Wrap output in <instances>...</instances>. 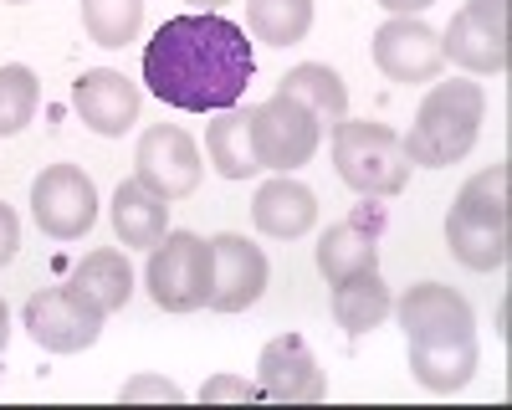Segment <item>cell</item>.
<instances>
[{
    "instance_id": "cell-11",
    "label": "cell",
    "mask_w": 512,
    "mask_h": 410,
    "mask_svg": "<svg viewBox=\"0 0 512 410\" xmlns=\"http://www.w3.org/2000/svg\"><path fill=\"white\" fill-rule=\"evenodd\" d=\"M256 390L272 405H318L328 395V380H323L313 349L297 334H282L256 359Z\"/></svg>"
},
{
    "instance_id": "cell-16",
    "label": "cell",
    "mask_w": 512,
    "mask_h": 410,
    "mask_svg": "<svg viewBox=\"0 0 512 410\" xmlns=\"http://www.w3.org/2000/svg\"><path fill=\"white\" fill-rule=\"evenodd\" d=\"M405 328V339H425V334H451V328H477V313L456 287L446 282H415L405 287V298L390 308Z\"/></svg>"
},
{
    "instance_id": "cell-15",
    "label": "cell",
    "mask_w": 512,
    "mask_h": 410,
    "mask_svg": "<svg viewBox=\"0 0 512 410\" xmlns=\"http://www.w3.org/2000/svg\"><path fill=\"white\" fill-rule=\"evenodd\" d=\"M251 221L272 241H297L318 226V195L292 175H272L251 200Z\"/></svg>"
},
{
    "instance_id": "cell-24",
    "label": "cell",
    "mask_w": 512,
    "mask_h": 410,
    "mask_svg": "<svg viewBox=\"0 0 512 410\" xmlns=\"http://www.w3.org/2000/svg\"><path fill=\"white\" fill-rule=\"evenodd\" d=\"M246 26L267 47H297L313 31V0H246Z\"/></svg>"
},
{
    "instance_id": "cell-21",
    "label": "cell",
    "mask_w": 512,
    "mask_h": 410,
    "mask_svg": "<svg viewBox=\"0 0 512 410\" xmlns=\"http://www.w3.org/2000/svg\"><path fill=\"white\" fill-rule=\"evenodd\" d=\"M205 154H210L221 180H251L256 170H262V164H256V149H251V113L221 108L216 123L205 129Z\"/></svg>"
},
{
    "instance_id": "cell-19",
    "label": "cell",
    "mask_w": 512,
    "mask_h": 410,
    "mask_svg": "<svg viewBox=\"0 0 512 410\" xmlns=\"http://www.w3.org/2000/svg\"><path fill=\"white\" fill-rule=\"evenodd\" d=\"M390 308H395V298H390V287H384L379 267L333 282V318H338V328H349V334H374V328L390 318Z\"/></svg>"
},
{
    "instance_id": "cell-27",
    "label": "cell",
    "mask_w": 512,
    "mask_h": 410,
    "mask_svg": "<svg viewBox=\"0 0 512 410\" xmlns=\"http://www.w3.org/2000/svg\"><path fill=\"white\" fill-rule=\"evenodd\" d=\"M200 405H221V400H262V390H256V380H246V375H210L200 390Z\"/></svg>"
},
{
    "instance_id": "cell-20",
    "label": "cell",
    "mask_w": 512,
    "mask_h": 410,
    "mask_svg": "<svg viewBox=\"0 0 512 410\" xmlns=\"http://www.w3.org/2000/svg\"><path fill=\"white\" fill-rule=\"evenodd\" d=\"M441 52L446 62H456L461 72H472V77H502L512 52H507V41H497L492 31H482L466 11L451 16V26L441 31Z\"/></svg>"
},
{
    "instance_id": "cell-10",
    "label": "cell",
    "mask_w": 512,
    "mask_h": 410,
    "mask_svg": "<svg viewBox=\"0 0 512 410\" xmlns=\"http://www.w3.org/2000/svg\"><path fill=\"white\" fill-rule=\"evenodd\" d=\"M374 67L390 82H436L446 67L441 31H431L420 16H390L374 31Z\"/></svg>"
},
{
    "instance_id": "cell-34",
    "label": "cell",
    "mask_w": 512,
    "mask_h": 410,
    "mask_svg": "<svg viewBox=\"0 0 512 410\" xmlns=\"http://www.w3.org/2000/svg\"><path fill=\"white\" fill-rule=\"evenodd\" d=\"M11 6H21V0H11Z\"/></svg>"
},
{
    "instance_id": "cell-30",
    "label": "cell",
    "mask_w": 512,
    "mask_h": 410,
    "mask_svg": "<svg viewBox=\"0 0 512 410\" xmlns=\"http://www.w3.org/2000/svg\"><path fill=\"white\" fill-rule=\"evenodd\" d=\"M16 246H21V221L6 200H0V267H6L16 257Z\"/></svg>"
},
{
    "instance_id": "cell-22",
    "label": "cell",
    "mask_w": 512,
    "mask_h": 410,
    "mask_svg": "<svg viewBox=\"0 0 512 410\" xmlns=\"http://www.w3.org/2000/svg\"><path fill=\"white\" fill-rule=\"evenodd\" d=\"M72 287H82L103 313H118L128 298H134V267H128V257L118 252V246H98V252H88L77 262Z\"/></svg>"
},
{
    "instance_id": "cell-14",
    "label": "cell",
    "mask_w": 512,
    "mask_h": 410,
    "mask_svg": "<svg viewBox=\"0 0 512 410\" xmlns=\"http://www.w3.org/2000/svg\"><path fill=\"white\" fill-rule=\"evenodd\" d=\"M405 344H410V375L431 395H451L461 385H472L477 364H482L477 328H451V334H425Z\"/></svg>"
},
{
    "instance_id": "cell-13",
    "label": "cell",
    "mask_w": 512,
    "mask_h": 410,
    "mask_svg": "<svg viewBox=\"0 0 512 410\" xmlns=\"http://www.w3.org/2000/svg\"><path fill=\"white\" fill-rule=\"evenodd\" d=\"M72 108H77V118L88 123L93 134H103V139H123V134L139 123L144 98H139V88H134V82H128L118 67H93V72H82V77H77Z\"/></svg>"
},
{
    "instance_id": "cell-23",
    "label": "cell",
    "mask_w": 512,
    "mask_h": 410,
    "mask_svg": "<svg viewBox=\"0 0 512 410\" xmlns=\"http://www.w3.org/2000/svg\"><path fill=\"white\" fill-rule=\"evenodd\" d=\"M369 267H379V246H374V231H364L359 221H338L318 236V272L328 277V287Z\"/></svg>"
},
{
    "instance_id": "cell-2",
    "label": "cell",
    "mask_w": 512,
    "mask_h": 410,
    "mask_svg": "<svg viewBox=\"0 0 512 410\" xmlns=\"http://www.w3.org/2000/svg\"><path fill=\"white\" fill-rule=\"evenodd\" d=\"M507 164L472 175L461 185V195L451 200L446 216V246L461 267L472 272H497L512 257V200H507Z\"/></svg>"
},
{
    "instance_id": "cell-3",
    "label": "cell",
    "mask_w": 512,
    "mask_h": 410,
    "mask_svg": "<svg viewBox=\"0 0 512 410\" xmlns=\"http://www.w3.org/2000/svg\"><path fill=\"white\" fill-rule=\"evenodd\" d=\"M482 118H487L482 82H472V77L436 82V88L425 93V103L415 108V123L405 134L410 164H420V170H446V164H461L466 154L477 149Z\"/></svg>"
},
{
    "instance_id": "cell-32",
    "label": "cell",
    "mask_w": 512,
    "mask_h": 410,
    "mask_svg": "<svg viewBox=\"0 0 512 410\" xmlns=\"http://www.w3.org/2000/svg\"><path fill=\"white\" fill-rule=\"evenodd\" d=\"M6 344H11V308L0 298V354H6Z\"/></svg>"
},
{
    "instance_id": "cell-4",
    "label": "cell",
    "mask_w": 512,
    "mask_h": 410,
    "mask_svg": "<svg viewBox=\"0 0 512 410\" xmlns=\"http://www.w3.org/2000/svg\"><path fill=\"white\" fill-rule=\"evenodd\" d=\"M333 170L359 195H400L410 185L415 164L395 129L369 123V118H344V123H333Z\"/></svg>"
},
{
    "instance_id": "cell-33",
    "label": "cell",
    "mask_w": 512,
    "mask_h": 410,
    "mask_svg": "<svg viewBox=\"0 0 512 410\" xmlns=\"http://www.w3.org/2000/svg\"><path fill=\"white\" fill-rule=\"evenodd\" d=\"M190 6H195V11H221L226 0H190Z\"/></svg>"
},
{
    "instance_id": "cell-25",
    "label": "cell",
    "mask_w": 512,
    "mask_h": 410,
    "mask_svg": "<svg viewBox=\"0 0 512 410\" xmlns=\"http://www.w3.org/2000/svg\"><path fill=\"white\" fill-rule=\"evenodd\" d=\"M144 26V0H82V31L98 47H128Z\"/></svg>"
},
{
    "instance_id": "cell-5",
    "label": "cell",
    "mask_w": 512,
    "mask_h": 410,
    "mask_svg": "<svg viewBox=\"0 0 512 410\" xmlns=\"http://www.w3.org/2000/svg\"><path fill=\"white\" fill-rule=\"evenodd\" d=\"M144 282H149V298H154L164 313H195V308L210 303V282H216V252H210V241L195 236V231H164V236L149 246Z\"/></svg>"
},
{
    "instance_id": "cell-9",
    "label": "cell",
    "mask_w": 512,
    "mask_h": 410,
    "mask_svg": "<svg viewBox=\"0 0 512 410\" xmlns=\"http://www.w3.org/2000/svg\"><path fill=\"white\" fill-rule=\"evenodd\" d=\"M200 149L195 139L180 129V123H154V129L139 134V149H134V180H144L154 195L164 200H185L200 190Z\"/></svg>"
},
{
    "instance_id": "cell-26",
    "label": "cell",
    "mask_w": 512,
    "mask_h": 410,
    "mask_svg": "<svg viewBox=\"0 0 512 410\" xmlns=\"http://www.w3.org/2000/svg\"><path fill=\"white\" fill-rule=\"evenodd\" d=\"M36 98H41V82H36L31 67H21V62L0 67V139L26 129L31 113H36Z\"/></svg>"
},
{
    "instance_id": "cell-31",
    "label": "cell",
    "mask_w": 512,
    "mask_h": 410,
    "mask_svg": "<svg viewBox=\"0 0 512 410\" xmlns=\"http://www.w3.org/2000/svg\"><path fill=\"white\" fill-rule=\"evenodd\" d=\"M374 6H384L390 16H420V11H431L436 0H374Z\"/></svg>"
},
{
    "instance_id": "cell-28",
    "label": "cell",
    "mask_w": 512,
    "mask_h": 410,
    "mask_svg": "<svg viewBox=\"0 0 512 410\" xmlns=\"http://www.w3.org/2000/svg\"><path fill=\"white\" fill-rule=\"evenodd\" d=\"M118 400H123V405H139V400H169V405H180L185 390H180L175 380H164V375H134V380L118 390Z\"/></svg>"
},
{
    "instance_id": "cell-18",
    "label": "cell",
    "mask_w": 512,
    "mask_h": 410,
    "mask_svg": "<svg viewBox=\"0 0 512 410\" xmlns=\"http://www.w3.org/2000/svg\"><path fill=\"white\" fill-rule=\"evenodd\" d=\"M277 93H287V98H297L303 108H313V118L323 123V129H333V123L349 118V88H344V77H338L333 67H323V62H297L292 72H282Z\"/></svg>"
},
{
    "instance_id": "cell-29",
    "label": "cell",
    "mask_w": 512,
    "mask_h": 410,
    "mask_svg": "<svg viewBox=\"0 0 512 410\" xmlns=\"http://www.w3.org/2000/svg\"><path fill=\"white\" fill-rule=\"evenodd\" d=\"M482 31H492L497 41H507V0H466L461 6Z\"/></svg>"
},
{
    "instance_id": "cell-17",
    "label": "cell",
    "mask_w": 512,
    "mask_h": 410,
    "mask_svg": "<svg viewBox=\"0 0 512 410\" xmlns=\"http://www.w3.org/2000/svg\"><path fill=\"white\" fill-rule=\"evenodd\" d=\"M169 231V200L154 195L144 180H123L113 190V236L123 246H149Z\"/></svg>"
},
{
    "instance_id": "cell-6",
    "label": "cell",
    "mask_w": 512,
    "mask_h": 410,
    "mask_svg": "<svg viewBox=\"0 0 512 410\" xmlns=\"http://www.w3.org/2000/svg\"><path fill=\"white\" fill-rule=\"evenodd\" d=\"M251 113V149H256V164L272 175H292L318 154V139H323V123L313 118V108H303L287 93H272L262 108H246Z\"/></svg>"
},
{
    "instance_id": "cell-7",
    "label": "cell",
    "mask_w": 512,
    "mask_h": 410,
    "mask_svg": "<svg viewBox=\"0 0 512 410\" xmlns=\"http://www.w3.org/2000/svg\"><path fill=\"white\" fill-rule=\"evenodd\" d=\"M103 308L82 293V287H47V293H31L26 298V334L52 349V354H82L93 349L103 334Z\"/></svg>"
},
{
    "instance_id": "cell-12",
    "label": "cell",
    "mask_w": 512,
    "mask_h": 410,
    "mask_svg": "<svg viewBox=\"0 0 512 410\" xmlns=\"http://www.w3.org/2000/svg\"><path fill=\"white\" fill-rule=\"evenodd\" d=\"M210 252H216V282H210V303L205 308H216V313H246L256 298L267 293V252L256 241L236 236V231H221V236H210Z\"/></svg>"
},
{
    "instance_id": "cell-8",
    "label": "cell",
    "mask_w": 512,
    "mask_h": 410,
    "mask_svg": "<svg viewBox=\"0 0 512 410\" xmlns=\"http://www.w3.org/2000/svg\"><path fill=\"white\" fill-rule=\"evenodd\" d=\"M31 216L52 241H77L98 221V185L77 164H47L31 180Z\"/></svg>"
},
{
    "instance_id": "cell-1",
    "label": "cell",
    "mask_w": 512,
    "mask_h": 410,
    "mask_svg": "<svg viewBox=\"0 0 512 410\" xmlns=\"http://www.w3.org/2000/svg\"><path fill=\"white\" fill-rule=\"evenodd\" d=\"M256 72L246 26L226 21L221 11L169 16L144 47V82L149 93L185 113H221L246 98Z\"/></svg>"
}]
</instances>
